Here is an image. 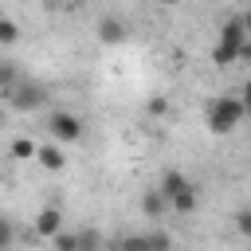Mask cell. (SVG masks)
Segmentation results:
<instances>
[{
    "mask_svg": "<svg viewBox=\"0 0 251 251\" xmlns=\"http://www.w3.org/2000/svg\"><path fill=\"white\" fill-rule=\"evenodd\" d=\"M247 114V102L243 98H231V94H220L212 106H208V129L212 133H231Z\"/></svg>",
    "mask_w": 251,
    "mask_h": 251,
    "instance_id": "cell-1",
    "label": "cell"
},
{
    "mask_svg": "<svg viewBox=\"0 0 251 251\" xmlns=\"http://www.w3.org/2000/svg\"><path fill=\"white\" fill-rule=\"evenodd\" d=\"M243 43H247V24H243V16H239V20H227L224 31H220V43H216V51H212V59H216L220 67H227V63L239 59Z\"/></svg>",
    "mask_w": 251,
    "mask_h": 251,
    "instance_id": "cell-2",
    "label": "cell"
},
{
    "mask_svg": "<svg viewBox=\"0 0 251 251\" xmlns=\"http://www.w3.org/2000/svg\"><path fill=\"white\" fill-rule=\"evenodd\" d=\"M47 133L55 137V141H78V133H82V122L75 118V114H51L47 118Z\"/></svg>",
    "mask_w": 251,
    "mask_h": 251,
    "instance_id": "cell-3",
    "label": "cell"
},
{
    "mask_svg": "<svg viewBox=\"0 0 251 251\" xmlns=\"http://www.w3.org/2000/svg\"><path fill=\"white\" fill-rule=\"evenodd\" d=\"M35 231L47 235V239H55V235L63 231V212H59V208H43V212L35 216Z\"/></svg>",
    "mask_w": 251,
    "mask_h": 251,
    "instance_id": "cell-4",
    "label": "cell"
},
{
    "mask_svg": "<svg viewBox=\"0 0 251 251\" xmlns=\"http://www.w3.org/2000/svg\"><path fill=\"white\" fill-rule=\"evenodd\" d=\"M35 161H39V165H43L47 173H59V169L67 165V157H63V149H59V145H39Z\"/></svg>",
    "mask_w": 251,
    "mask_h": 251,
    "instance_id": "cell-5",
    "label": "cell"
},
{
    "mask_svg": "<svg viewBox=\"0 0 251 251\" xmlns=\"http://www.w3.org/2000/svg\"><path fill=\"white\" fill-rule=\"evenodd\" d=\"M165 208H169V196H165L161 188H149V192L141 196V212H145L149 220H153V216H161Z\"/></svg>",
    "mask_w": 251,
    "mask_h": 251,
    "instance_id": "cell-6",
    "label": "cell"
},
{
    "mask_svg": "<svg viewBox=\"0 0 251 251\" xmlns=\"http://www.w3.org/2000/svg\"><path fill=\"white\" fill-rule=\"evenodd\" d=\"M98 39H102V43H122V39H126V24L114 20V16L102 20V24H98Z\"/></svg>",
    "mask_w": 251,
    "mask_h": 251,
    "instance_id": "cell-7",
    "label": "cell"
},
{
    "mask_svg": "<svg viewBox=\"0 0 251 251\" xmlns=\"http://www.w3.org/2000/svg\"><path fill=\"white\" fill-rule=\"evenodd\" d=\"M157 188H161V192L169 196V204H173V196H176V192H184V188H188V180H184L176 169H169V173L161 176V184H157Z\"/></svg>",
    "mask_w": 251,
    "mask_h": 251,
    "instance_id": "cell-8",
    "label": "cell"
},
{
    "mask_svg": "<svg viewBox=\"0 0 251 251\" xmlns=\"http://www.w3.org/2000/svg\"><path fill=\"white\" fill-rule=\"evenodd\" d=\"M192 208H196V192H192V184H188L184 192L173 196V212H192Z\"/></svg>",
    "mask_w": 251,
    "mask_h": 251,
    "instance_id": "cell-9",
    "label": "cell"
},
{
    "mask_svg": "<svg viewBox=\"0 0 251 251\" xmlns=\"http://www.w3.org/2000/svg\"><path fill=\"white\" fill-rule=\"evenodd\" d=\"M55 251H82V243H78V235H71V231H59L55 239Z\"/></svg>",
    "mask_w": 251,
    "mask_h": 251,
    "instance_id": "cell-10",
    "label": "cell"
},
{
    "mask_svg": "<svg viewBox=\"0 0 251 251\" xmlns=\"http://www.w3.org/2000/svg\"><path fill=\"white\" fill-rule=\"evenodd\" d=\"M12 102H16V106H39V102H43V90H39V86H27V90L16 94Z\"/></svg>",
    "mask_w": 251,
    "mask_h": 251,
    "instance_id": "cell-11",
    "label": "cell"
},
{
    "mask_svg": "<svg viewBox=\"0 0 251 251\" xmlns=\"http://www.w3.org/2000/svg\"><path fill=\"white\" fill-rule=\"evenodd\" d=\"M12 153H16V157H24V161H27V157H35V153H39V145H31V141H27V137H16V141H12Z\"/></svg>",
    "mask_w": 251,
    "mask_h": 251,
    "instance_id": "cell-12",
    "label": "cell"
},
{
    "mask_svg": "<svg viewBox=\"0 0 251 251\" xmlns=\"http://www.w3.org/2000/svg\"><path fill=\"white\" fill-rule=\"evenodd\" d=\"M122 251H149V235H129V239H122Z\"/></svg>",
    "mask_w": 251,
    "mask_h": 251,
    "instance_id": "cell-13",
    "label": "cell"
},
{
    "mask_svg": "<svg viewBox=\"0 0 251 251\" xmlns=\"http://www.w3.org/2000/svg\"><path fill=\"white\" fill-rule=\"evenodd\" d=\"M16 35H20L16 20H0V39H4V43H16Z\"/></svg>",
    "mask_w": 251,
    "mask_h": 251,
    "instance_id": "cell-14",
    "label": "cell"
},
{
    "mask_svg": "<svg viewBox=\"0 0 251 251\" xmlns=\"http://www.w3.org/2000/svg\"><path fill=\"white\" fill-rule=\"evenodd\" d=\"M235 227H239V235H247V239H251V208L235 212Z\"/></svg>",
    "mask_w": 251,
    "mask_h": 251,
    "instance_id": "cell-15",
    "label": "cell"
},
{
    "mask_svg": "<svg viewBox=\"0 0 251 251\" xmlns=\"http://www.w3.org/2000/svg\"><path fill=\"white\" fill-rule=\"evenodd\" d=\"M149 251H169V235L165 231H153L149 235Z\"/></svg>",
    "mask_w": 251,
    "mask_h": 251,
    "instance_id": "cell-16",
    "label": "cell"
},
{
    "mask_svg": "<svg viewBox=\"0 0 251 251\" xmlns=\"http://www.w3.org/2000/svg\"><path fill=\"white\" fill-rule=\"evenodd\" d=\"M145 110H149V114H157V118H161V114H165V110H169V102H165V98H149V106H145Z\"/></svg>",
    "mask_w": 251,
    "mask_h": 251,
    "instance_id": "cell-17",
    "label": "cell"
},
{
    "mask_svg": "<svg viewBox=\"0 0 251 251\" xmlns=\"http://www.w3.org/2000/svg\"><path fill=\"white\" fill-rule=\"evenodd\" d=\"M78 243H82V251H94V247H98V235H94V231H82Z\"/></svg>",
    "mask_w": 251,
    "mask_h": 251,
    "instance_id": "cell-18",
    "label": "cell"
},
{
    "mask_svg": "<svg viewBox=\"0 0 251 251\" xmlns=\"http://www.w3.org/2000/svg\"><path fill=\"white\" fill-rule=\"evenodd\" d=\"M239 59H247V63H251V35H247V43H243V51H239Z\"/></svg>",
    "mask_w": 251,
    "mask_h": 251,
    "instance_id": "cell-19",
    "label": "cell"
},
{
    "mask_svg": "<svg viewBox=\"0 0 251 251\" xmlns=\"http://www.w3.org/2000/svg\"><path fill=\"white\" fill-rule=\"evenodd\" d=\"M243 102H247V106H251V82H247V86H243Z\"/></svg>",
    "mask_w": 251,
    "mask_h": 251,
    "instance_id": "cell-20",
    "label": "cell"
},
{
    "mask_svg": "<svg viewBox=\"0 0 251 251\" xmlns=\"http://www.w3.org/2000/svg\"><path fill=\"white\" fill-rule=\"evenodd\" d=\"M243 24H247V35H251V12H247V16H243Z\"/></svg>",
    "mask_w": 251,
    "mask_h": 251,
    "instance_id": "cell-21",
    "label": "cell"
},
{
    "mask_svg": "<svg viewBox=\"0 0 251 251\" xmlns=\"http://www.w3.org/2000/svg\"><path fill=\"white\" fill-rule=\"evenodd\" d=\"M157 4H180V0H157Z\"/></svg>",
    "mask_w": 251,
    "mask_h": 251,
    "instance_id": "cell-22",
    "label": "cell"
}]
</instances>
